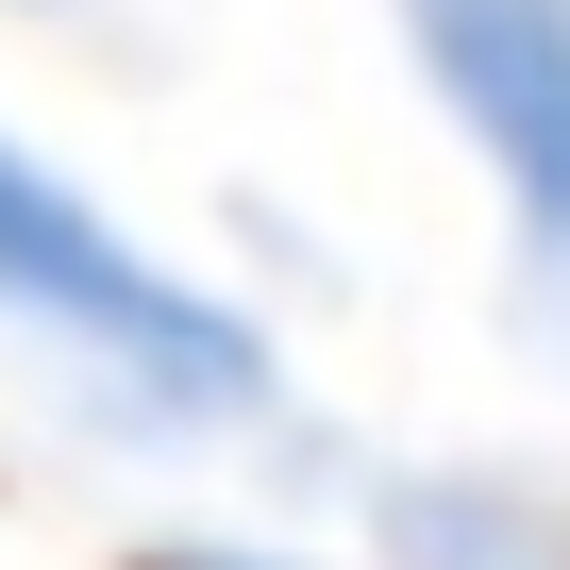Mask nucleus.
<instances>
[{
  "instance_id": "f257e3e1",
  "label": "nucleus",
  "mask_w": 570,
  "mask_h": 570,
  "mask_svg": "<svg viewBox=\"0 0 570 570\" xmlns=\"http://www.w3.org/2000/svg\"><path fill=\"white\" fill-rule=\"evenodd\" d=\"M0 353L151 470H252L303 420V353L268 336V303L101 202L35 118H0Z\"/></svg>"
},
{
  "instance_id": "7ed1b4c3",
  "label": "nucleus",
  "mask_w": 570,
  "mask_h": 570,
  "mask_svg": "<svg viewBox=\"0 0 570 570\" xmlns=\"http://www.w3.org/2000/svg\"><path fill=\"white\" fill-rule=\"evenodd\" d=\"M370 570H570V487L520 453H386L353 487Z\"/></svg>"
},
{
  "instance_id": "20e7f679",
  "label": "nucleus",
  "mask_w": 570,
  "mask_h": 570,
  "mask_svg": "<svg viewBox=\"0 0 570 570\" xmlns=\"http://www.w3.org/2000/svg\"><path fill=\"white\" fill-rule=\"evenodd\" d=\"M118 570H370V553H320V537H252V520H185V537H135Z\"/></svg>"
},
{
  "instance_id": "39448f33",
  "label": "nucleus",
  "mask_w": 570,
  "mask_h": 570,
  "mask_svg": "<svg viewBox=\"0 0 570 570\" xmlns=\"http://www.w3.org/2000/svg\"><path fill=\"white\" fill-rule=\"evenodd\" d=\"M0 18H85V0H0Z\"/></svg>"
},
{
  "instance_id": "f03ea898",
  "label": "nucleus",
  "mask_w": 570,
  "mask_h": 570,
  "mask_svg": "<svg viewBox=\"0 0 570 570\" xmlns=\"http://www.w3.org/2000/svg\"><path fill=\"white\" fill-rule=\"evenodd\" d=\"M386 68L453 135L503 235V320L570 370V0H370Z\"/></svg>"
}]
</instances>
